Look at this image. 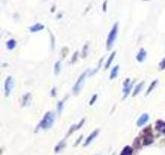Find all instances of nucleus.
Here are the masks:
<instances>
[{"label": "nucleus", "instance_id": "nucleus-19", "mask_svg": "<svg viewBox=\"0 0 165 155\" xmlns=\"http://www.w3.org/2000/svg\"><path fill=\"white\" fill-rule=\"evenodd\" d=\"M115 56H116V52H112V54L110 55V57L107 58V60H106V62H105V65H104V67L105 68H108L110 66V64H112V60H114V58H115Z\"/></svg>", "mask_w": 165, "mask_h": 155}, {"label": "nucleus", "instance_id": "nucleus-25", "mask_svg": "<svg viewBox=\"0 0 165 155\" xmlns=\"http://www.w3.org/2000/svg\"><path fill=\"white\" fill-rule=\"evenodd\" d=\"M159 70H165V57L161 60V61H160V63H159Z\"/></svg>", "mask_w": 165, "mask_h": 155}, {"label": "nucleus", "instance_id": "nucleus-17", "mask_svg": "<svg viewBox=\"0 0 165 155\" xmlns=\"http://www.w3.org/2000/svg\"><path fill=\"white\" fill-rule=\"evenodd\" d=\"M143 84H145V82H141V83L137 84V85L135 86L134 89H133V93H132L133 96H136L137 94L141 91V89H143Z\"/></svg>", "mask_w": 165, "mask_h": 155}, {"label": "nucleus", "instance_id": "nucleus-24", "mask_svg": "<svg viewBox=\"0 0 165 155\" xmlns=\"http://www.w3.org/2000/svg\"><path fill=\"white\" fill-rule=\"evenodd\" d=\"M78 56H79V52H78V51H76V52H74L73 55H72L71 60H70V63L73 64L74 62H76V60H78Z\"/></svg>", "mask_w": 165, "mask_h": 155}, {"label": "nucleus", "instance_id": "nucleus-5", "mask_svg": "<svg viewBox=\"0 0 165 155\" xmlns=\"http://www.w3.org/2000/svg\"><path fill=\"white\" fill-rule=\"evenodd\" d=\"M133 89H134V81H131L129 78H127L123 83V98L125 99Z\"/></svg>", "mask_w": 165, "mask_h": 155}, {"label": "nucleus", "instance_id": "nucleus-31", "mask_svg": "<svg viewBox=\"0 0 165 155\" xmlns=\"http://www.w3.org/2000/svg\"><path fill=\"white\" fill-rule=\"evenodd\" d=\"M59 14V16H57V18H62V14H61V12H60V14Z\"/></svg>", "mask_w": 165, "mask_h": 155}, {"label": "nucleus", "instance_id": "nucleus-30", "mask_svg": "<svg viewBox=\"0 0 165 155\" xmlns=\"http://www.w3.org/2000/svg\"><path fill=\"white\" fill-rule=\"evenodd\" d=\"M55 9H56V5H53L52 6V8H51V12H55Z\"/></svg>", "mask_w": 165, "mask_h": 155}, {"label": "nucleus", "instance_id": "nucleus-32", "mask_svg": "<svg viewBox=\"0 0 165 155\" xmlns=\"http://www.w3.org/2000/svg\"><path fill=\"white\" fill-rule=\"evenodd\" d=\"M143 1H150V0H143Z\"/></svg>", "mask_w": 165, "mask_h": 155}, {"label": "nucleus", "instance_id": "nucleus-9", "mask_svg": "<svg viewBox=\"0 0 165 155\" xmlns=\"http://www.w3.org/2000/svg\"><path fill=\"white\" fill-rule=\"evenodd\" d=\"M85 121H86V119H82V120H81L80 122L78 123V124H73V125H71V127H70L69 130H68V133H67V135H66V137H69V135H71L72 133H74V131L79 130V129H80L81 127H82L83 125H84V123H85Z\"/></svg>", "mask_w": 165, "mask_h": 155}, {"label": "nucleus", "instance_id": "nucleus-12", "mask_svg": "<svg viewBox=\"0 0 165 155\" xmlns=\"http://www.w3.org/2000/svg\"><path fill=\"white\" fill-rule=\"evenodd\" d=\"M155 128L159 133H165V121L163 120H157L155 123Z\"/></svg>", "mask_w": 165, "mask_h": 155}, {"label": "nucleus", "instance_id": "nucleus-28", "mask_svg": "<svg viewBox=\"0 0 165 155\" xmlns=\"http://www.w3.org/2000/svg\"><path fill=\"white\" fill-rule=\"evenodd\" d=\"M106 5H107V0H104L103 4H102V12H106Z\"/></svg>", "mask_w": 165, "mask_h": 155}, {"label": "nucleus", "instance_id": "nucleus-2", "mask_svg": "<svg viewBox=\"0 0 165 155\" xmlns=\"http://www.w3.org/2000/svg\"><path fill=\"white\" fill-rule=\"evenodd\" d=\"M118 33H119V23L116 22L112 25V29H110V33L107 35L106 38V50H110L114 46V43H116L117 38H118Z\"/></svg>", "mask_w": 165, "mask_h": 155}, {"label": "nucleus", "instance_id": "nucleus-33", "mask_svg": "<svg viewBox=\"0 0 165 155\" xmlns=\"http://www.w3.org/2000/svg\"><path fill=\"white\" fill-rule=\"evenodd\" d=\"M96 155H98V154H96Z\"/></svg>", "mask_w": 165, "mask_h": 155}, {"label": "nucleus", "instance_id": "nucleus-18", "mask_svg": "<svg viewBox=\"0 0 165 155\" xmlns=\"http://www.w3.org/2000/svg\"><path fill=\"white\" fill-rule=\"evenodd\" d=\"M158 83H159V81H158V80H154V81L151 83V85H150V87L148 88V90L146 91V95H149V94L154 90V88H155L156 86L158 85Z\"/></svg>", "mask_w": 165, "mask_h": 155}, {"label": "nucleus", "instance_id": "nucleus-3", "mask_svg": "<svg viewBox=\"0 0 165 155\" xmlns=\"http://www.w3.org/2000/svg\"><path fill=\"white\" fill-rule=\"evenodd\" d=\"M141 138H143V144L146 146L151 145L152 143L154 142V135L153 133H152V128L151 127H146L145 129L141 133Z\"/></svg>", "mask_w": 165, "mask_h": 155}, {"label": "nucleus", "instance_id": "nucleus-20", "mask_svg": "<svg viewBox=\"0 0 165 155\" xmlns=\"http://www.w3.org/2000/svg\"><path fill=\"white\" fill-rule=\"evenodd\" d=\"M31 100V93H26L24 96H23V100H22V106H25L29 104V101Z\"/></svg>", "mask_w": 165, "mask_h": 155}, {"label": "nucleus", "instance_id": "nucleus-4", "mask_svg": "<svg viewBox=\"0 0 165 155\" xmlns=\"http://www.w3.org/2000/svg\"><path fill=\"white\" fill-rule=\"evenodd\" d=\"M87 76H88V70H86V72H84L83 74L79 77L78 81L76 82L73 88H72V92H73V94H76H76H79L81 92V90L83 89L84 83H85V80H86V77Z\"/></svg>", "mask_w": 165, "mask_h": 155}, {"label": "nucleus", "instance_id": "nucleus-7", "mask_svg": "<svg viewBox=\"0 0 165 155\" xmlns=\"http://www.w3.org/2000/svg\"><path fill=\"white\" fill-rule=\"evenodd\" d=\"M147 56H148L147 51H146L143 48H141V49L138 50V52H137V54H136L137 62H139V63H143V62L145 61L146 59H147Z\"/></svg>", "mask_w": 165, "mask_h": 155}, {"label": "nucleus", "instance_id": "nucleus-21", "mask_svg": "<svg viewBox=\"0 0 165 155\" xmlns=\"http://www.w3.org/2000/svg\"><path fill=\"white\" fill-rule=\"evenodd\" d=\"M54 72H55L56 76L61 72V62L60 61H57L55 63V66H54Z\"/></svg>", "mask_w": 165, "mask_h": 155}, {"label": "nucleus", "instance_id": "nucleus-22", "mask_svg": "<svg viewBox=\"0 0 165 155\" xmlns=\"http://www.w3.org/2000/svg\"><path fill=\"white\" fill-rule=\"evenodd\" d=\"M64 102H65V99H63V100H60L59 102H58V104H57V111H58V113H61L62 111H63V108H64Z\"/></svg>", "mask_w": 165, "mask_h": 155}, {"label": "nucleus", "instance_id": "nucleus-14", "mask_svg": "<svg viewBox=\"0 0 165 155\" xmlns=\"http://www.w3.org/2000/svg\"><path fill=\"white\" fill-rule=\"evenodd\" d=\"M119 70H120V66H119V65H116V66H114V67H112V72H110V80H114V79H116V78L118 77Z\"/></svg>", "mask_w": 165, "mask_h": 155}, {"label": "nucleus", "instance_id": "nucleus-10", "mask_svg": "<svg viewBox=\"0 0 165 155\" xmlns=\"http://www.w3.org/2000/svg\"><path fill=\"white\" fill-rule=\"evenodd\" d=\"M149 120H150V116H149V114H147V113H145V114H143L141 115V117L138 118V120H137V126H143L145 124H147L148 122H149Z\"/></svg>", "mask_w": 165, "mask_h": 155}, {"label": "nucleus", "instance_id": "nucleus-16", "mask_svg": "<svg viewBox=\"0 0 165 155\" xmlns=\"http://www.w3.org/2000/svg\"><path fill=\"white\" fill-rule=\"evenodd\" d=\"M132 154H133V148L131 146H125L120 153V155H132Z\"/></svg>", "mask_w": 165, "mask_h": 155}, {"label": "nucleus", "instance_id": "nucleus-1", "mask_svg": "<svg viewBox=\"0 0 165 155\" xmlns=\"http://www.w3.org/2000/svg\"><path fill=\"white\" fill-rule=\"evenodd\" d=\"M55 119H56V114L54 112H47L43 116V118L40 120L38 126H37L36 129H43V130H47V129H50L53 127L54 123H55Z\"/></svg>", "mask_w": 165, "mask_h": 155}, {"label": "nucleus", "instance_id": "nucleus-26", "mask_svg": "<svg viewBox=\"0 0 165 155\" xmlns=\"http://www.w3.org/2000/svg\"><path fill=\"white\" fill-rule=\"evenodd\" d=\"M96 99H97V94H94V95L92 96V99L89 101V104H90V106H92V104H94V102L96 101Z\"/></svg>", "mask_w": 165, "mask_h": 155}, {"label": "nucleus", "instance_id": "nucleus-29", "mask_svg": "<svg viewBox=\"0 0 165 155\" xmlns=\"http://www.w3.org/2000/svg\"><path fill=\"white\" fill-rule=\"evenodd\" d=\"M56 87H54L53 89H52V92H51V94H52V96H56Z\"/></svg>", "mask_w": 165, "mask_h": 155}, {"label": "nucleus", "instance_id": "nucleus-27", "mask_svg": "<svg viewBox=\"0 0 165 155\" xmlns=\"http://www.w3.org/2000/svg\"><path fill=\"white\" fill-rule=\"evenodd\" d=\"M50 34H51L52 38V50H54V48H55V36H54V34L52 32H50Z\"/></svg>", "mask_w": 165, "mask_h": 155}, {"label": "nucleus", "instance_id": "nucleus-23", "mask_svg": "<svg viewBox=\"0 0 165 155\" xmlns=\"http://www.w3.org/2000/svg\"><path fill=\"white\" fill-rule=\"evenodd\" d=\"M89 43H86L85 46H84V48H83V51H82V57L83 58H86L87 57V52H88V50H89Z\"/></svg>", "mask_w": 165, "mask_h": 155}, {"label": "nucleus", "instance_id": "nucleus-13", "mask_svg": "<svg viewBox=\"0 0 165 155\" xmlns=\"http://www.w3.org/2000/svg\"><path fill=\"white\" fill-rule=\"evenodd\" d=\"M16 47H17V41L14 38H10L6 41V48H7V50H9V51L14 50Z\"/></svg>", "mask_w": 165, "mask_h": 155}, {"label": "nucleus", "instance_id": "nucleus-6", "mask_svg": "<svg viewBox=\"0 0 165 155\" xmlns=\"http://www.w3.org/2000/svg\"><path fill=\"white\" fill-rule=\"evenodd\" d=\"M14 86V78L10 77V76L6 78L5 82H4V94H5L6 97H8V96L10 95V93H12Z\"/></svg>", "mask_w": 165, "mask_h": 155}, {"label": "nucleus", "instance_id": "nucleus-15", "mask_svg": "<svg viewBox=\"0 0 165 155\" xmlns=\"http://www.w3.org/2000/svg\"><path fill=\"white\" fill-rule=\"evenodd\" d=\"M64 147H66V139H64V140H62L61 142H60L59 144H57L56 145V147H55V153H58V152H60L61 151L62 149H63Z\"/></svg>", "mask_w": 165, "mask_h": 155}, {"label": "nucleus", "instance_id": "nucleus-11", "mask_svg": "<svg viewBox=\"0 0 165 155\" xmlns=\"http://www.w3.org/2000/svg\"><path fill=\"white\" fill-rule=\"evenodd\" d=\"M45 28V26L43 24H41V23H35L34 25L29 27V31L32 33H36V32H39V31L43 30Z\"/></svg>", "mask_w": 165, "mask_h": 155}, {"label": "nucleus", "instance_id": "nucleus-8", "mask_svg": "<svg viewBox=\"0 0 165 155\" xmlns=\"http://www.w3.org/2000/svg\"><path fill=\"white\" fill-rule=\"evenodd\" d=\"M98 133H99V129H95V130L93 131V133H91V135H89V137L86 139V141H85V143H84V147H87L89 144H91L92 142L94 141V139H95L96 137L98 135Z\"/></svg>", "mask_w": 165, "mask_h": 155}]
</instances>
